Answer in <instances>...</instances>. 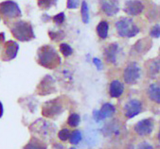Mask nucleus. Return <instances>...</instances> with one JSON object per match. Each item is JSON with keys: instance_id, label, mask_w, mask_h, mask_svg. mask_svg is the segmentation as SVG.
Instances as JSON below:
<instances>
[{"instance_id": "nucleus-16", "label": "nucleus", "mask_w": 160, "mask_h": 149, "mask_svg": "<svg viewBox=\"0 0 160 149\" xmlns=\"http://www.w3.org/2000/svg\"><path fill=\"white\" fill-rule=\"evenodd\" d=\"M124 92V85L119 80H113L110 83L109 94L113 98H118Z\"/></svg>"}, {"instance_id": "nucleus-21", "label": "nucleus", "mask_w": 160, "mask_h": 149, "mask_svg": "<svg viewBox=\"0 0 160 149\" xmlns=\"http://www.w3.org/2000/svg\"><path fill=\"white\" fill-rule=\"evenodd\" d=\"M148 72L151 77H154L159 74V59L153 58L148 63Z\"/></svg>"}, {"instance_id": "nucleus-2", "label": "nucleus", "mask_w": 160, "mask_h": 149, "mask_svg": "<svg viewBox=\"0 0 160 149\" xmlns=\"http://www.w3.org/2000/svg\"><path fill=\"white\" fill-rule=\"evenodd\" d=\"M10 30L12 36L20 42H29L35 39L33 26L29 22L17 20L10 26Z\"/></svg>"}, {"instance_id": "nucleus-4", "label": "nucleus", "mask_w": 160, "mask_h": 149, "mask_svg": "<svg viewBox=\"0 0 160 149\" xmlns=\"http://www.w3.org/2000/svg\"><path fill=\"white\" fill-rule=\"evenodd\" d=\"M0 16H2L5 23L8 24L9 21L21 18L22 12L16 2L12 0H7L0 3Z\"/></svg>"}, {"instance_id": "nucleus-39", "label": "nucleus", "mask_w": 160, "mask_h": 149, "mask_svg": "<svg viewBox=\"0 0 160 149\" xmlns=\"http://www.w3.org/2000/svg\"><path fill=\"white\" fill-rule=\"evenodd\" d=\"M0 20H1V16H0Z\"/></svg>"}, {"instance_id": "nucleus-5", "label": "nucleus", "mask_w": 160, "mask_h": 149, "mask_svg": "<svg viewBox=\"0 0 160 149\" xmlns=\"http://www.w3.org/2000/svg\"><path fill=\"white\" fill-rule=\"evenodd\" d=\"M29 130L38 135L40 138L42 137L43 139H48L52 138L56 131V128L52 123H49L44 119H38L37 121L32 123L29 127Z\"/></svg>"}, {"instance_id": "nucleus-6", "label": "nucleus", "mask_w": 160, "mask_h": 149, "mask_svg": "<svg viewBox=\"0 0 160 149\" xmlns=\"http://www.w3.org/2000/svg\"><path fill=\"white\" fill-rule=\"evenodd\" d=\"M65 109H63L62 102L60 98L51 99L47 101L42 106V115L46 118H56L60 116Z\"/></svg>"}, {"instance_id": "nucleus-13", "label": "nucleus", "mask_w": 160, "mask_h": 149, "mask_svg": "<svg viewBox=\"0 0 160 149\" xmlns=\"http://www.w3.org/2000/svg\"><path fill=\"white\" fill-rule=\"evenodd\" d=\"M100 6L102 12L112 17L119 12V2L118 0H100Z\"/></svg>"}, {"instance_id": "nucleus-8", "label": "nucleus", "mask_w": 160, "mask_h": 149, "mask_svg": "<svg viewBox=\"0 0 160 149\" xmlns=\"http://www.w3.org/2000/svg\"><path fill=\"white\" fill-rule=\"evenodd\" d=\"M56 92H57V89H56L55 79L51 76H48V75L44 77V78L40 81V83L37 85V88H36V93L39 95H43V96L49 95Z\"/></svg>"}, {"instance_id": "nucleus-29", "label": "nucleus", "mask_w": 160, "mask_h": 149, "mask_svg": "<svg viewBox=\"0 0 160 149\" xmlns=\"http://www.w3.org/2000/svg\"><path fill=\"white\" fill-rule=\"evenodd\" d=\"M51 19L54 22V24L62 25L63 22H65V20H66V14H65V12H60V13L54 15Z\"/></svg>"}, {"instance_id": "nucleus-3", "label": "nucleus", "mask_w": 160, "mask_h": 149, "mask_svg": "<svg viewBox=\"0 0 160 149\" xmlns=\"http://www.w3.org/2000/svg\"><path fill=\"white\" fill-rule=\"evenodd\" d=\"M115 26L118 36L121 38H133L140 32L139 27L130 17L119 18L116 22Z\"/></svg>"}, {"instance_id": "nucleus-27", "label": "nucleus", "mask_w": 160, "mask_h": 149, "mask_svg": "<svg viewBox=\"0 0 160 149\" xmlns=\"http://www.w3.org/2000/svg\"><path fill=\"white\" fill-rule=\"evenodd\" d=\"M82 139V132L80 130H74L70 133V136H69V142L71 144H78Z\"/></svg>"}, {"instance_id": "nucleus-12", "label": "nucleus", "mask_w": 160, "mask_h": 149, "mask_svg": "<svg viewBox=\"0 0 160 149\" xmlns=\"http://www.w3.org/2000/svg\"><path fill=\"white\" fill-rule=\"evenodd\" d=\"M123 111H124L125 116L128 119L134 118L135 116L138 115L142 111L141 101L138 99H132L130 101H128L123 108Z\"/></svg>"}, {"instance_id": "nucleus-15", "label": "nucleus", "mask_w": 160, "mask_h": 149, "mask_svg": "<svg viewBox=\"0 0 160 149\" xmlns=\"http://www.w3.org/2000/svg\"><path fill=\"white\" fill-rule=\"evenodd\" d=\"M152 41L149 38H143L140 39L139 41H138L134 46H133V50L136 51L138 54H145L146 52H148L150 50V48L152 47Z\"/></svg>"}, {"instance_id": "nucleus-20", "label": "nucleus", "mask_w": 160, "mask_h": 149, "mask_svg": "<svg viewBox=\"0 0 160 149\" xmlns=\"http://www.w3.org/2000/svg\"><path fill=\"white\" fill-rule=\"evenodd\" d=\"M99 111H100V113H101V115L102 117V120H104V119H106L108 117H111L115 113L116 109H115V107L112 104L105 103V104L102 105V109H99Z\"/></svg>"}, {"instance_id": "nucleus-18", "label": "nucleus", "mask_w": 160, "mask_h": 149, "mask_svg": "<svg viewBox=\"0 0 160 149\" xmlns=\"http://www.w3.org/2000/svg\"><path fill=\"white\" fill-rule=\"evenodd\" d=\"M23 149H47V144L43 140L37 137H32Z\"/></svg>"}, {"instance_id": "nucleus-17", "label": "nucleus", "mask_w": 160, "mask_h": 149, "mask_svg": "<svg viewBox=\"0 0 160 149\" xmlns=\"http://www.w3.org/2000/svg\"><path fill=\"white\" fill-rule=\"evenodd\" d=\"M148 95L150 99L156 104L160 103V88L159 83H152L148 89Z\"/></svg>"}, {"instance_id": "nucleus-25", "label": "nucleus", "mask_w": 160, "mask_h": 149, "mask_svg": "<svg viewBox=\"0 0 160 149\" xmlns=\"http://www.w3.org/2000/svg\"><path fill=\"white\" fill-rule=\"evenodd\" d=\"M81 123V117L78 113H71L68 119V125L71 128H76Z\"/></svg>"}, {"instance_id": "nucleus-1", "label": "nucleus", "mask_w": 160, "mask_h": 149, "mask_svg": "<svg viewBox=\"0 0 160 149\" xmlns=\"http://www.w3.org/2000/svg\"><path fill=\"white\" fill-rule=\"evenodd\" d=\"M36 61L39 65L47 69L53 70L60 66L61 57L52 45L45 44L38 48Z\"/></svg>"}, {"instance_id": "nucleus-11", "label": "nucleus", "mask_w": 160, "mask_h": 149, "mask_svg": "<svg viewBox=\"0 0 160 149\" xmlns=\"http://www.w3.org/2000/svg\"><path fill=\"white\" fill-rule=\"evenodd\" d=\"M154 128V122L152 119L148 118V119H143V120L138 122L134 128L135 132L139 135V136H148L150 135Z\"/></svg>"}, {"instance_id": "nucleus-35", "label": "nucleus", "mask_w": 160, "mask_h": 149, "mask_svg": "<svg viewBox=\"0 0 160 149\" xmlns=\"http://www.w3.org/2000/svg\"><path fill=\"white\" fill-rule=\"evenodd\" d=\"M4 42H5V33L1 32L0 33V46L4 44Z\"/></svg>"}, {"instance_id": "nucleus-7", "label": "nucleus", "mask_w": 160, "mask_h": 149, "mask_svg": "<svg viewBox=\"0 0 160 149\" xmlns=\"http://www.w3.org/2000/svg\"><path fill=\"white\" fill-rule=\"evenodd\" d=\"M141 77V68L137 63H130L123 72V79L125 83L135 85Z\"/></svg>"}, {"instance_id": "nucleus-36", "label": "nucleus", "mask_w": 160, "mask_h": 149, "mask_svg": "<svg viewBox=\"0 0 160 149\" xmlns=\"http://www.w3.org/2000/svg\"><path fill=\"white\" fill-rule=\"evenodd\" d=\"M53 149H65V146L61 143H55L53 145Z\"/></svg>"}, {"instance_id": "nucleus-28", "label": "nucleus", "mask_w": 160, "mask_h": 149, "mask_svg": "<svg viewBox=\"0 0 160 149\" xmlns=\"http://www.w3.org/2000/svg\"><path fill=\"white\" fill-rule=\"evenodd\" d=\"M70 133L71 132H70V130L68 128H62L58 132V138L62 142H66V141H68L69 139Z\"/></svg>"}, {"instance_id": "nucleus-37", "label": "nucleus", "mask_w": 160, "mask_h": 149, "mask_svg": "<svg viewBox=\"0 0 160 149\" xmlns=\"http://www.w3.org/2000/svg\"><path fill=\"white\" fill-rule=\"evenodd\" d=\"M3 112H4V109H3V105H2V103L0 102V118L2 117V115H3Z\"/></svg>"}, {"instance_id": "nucleus-22", "label": "nucleus", "mask_w": 160, "mask_h": 149, "mask_svg": "<svg viewBox=\"0 0 160 149\" xmlns=\"http://www.w3.org/2000/svg\"><path fill=\"white\" fill-rule=\"evenodd\" d=\"M81 14H82V20L83 24H88L90 20V15H89V8L87 5V2L85 0L82 2V7H81Z\"/></svg>"}, {"instance_id": "nucleus-38", "label": "nucleus", "mask_w": 160, "mask_h": 149, "mask_svg": "<svg viewBox=\"0 0 160 149\" xmlns=\"http://www.w3.org/2000/svg\"><path fill=\"white\" fill-rule=\"evenodd\" d=\"M69 149H76V148H74V147H71V148H69Z\"/></svg>"}, {"instance_id": "nucleus-19", "label": "nucleus", "mask_w": 160, "mask_h": 149, "mask_svg": "<svg viewBox=\"0 0 160 149\" xmlns=\"http://www.w3.org/2000/svg\"><path fill=\"white\" fill-rule=\"evenodd\" d=\"M109 24L107 21H101L97 26V34L101 39H106L108 36Z\"/></svg>"}, {"instance_id": "nucleus-10", "label": "nucleus", "mask_w": 160, "mask_h": 149, "mask_svg": "<svg viewBox=\"0 0 160 149\" xmlns=\"http://www.w3.org/2000/svg\"><path fill=\"white\" fill-rule=\"evenodd\" d=\"M144 8L141 0H127L123 7V12L130 16H138L143 12Z\"/></svg>"}, {"instance_id": "nucleus-30", "label": "nucleus", "mask_w": 160, "mask_h": 149, "mask_svg": "<svg viewBox=\"0 0 160 149\" xmlns=\"http://www.w3.org/2000/svg\"><path fill=\"white\" fill-rule=\"evenodd\" d=\"M150 36L152 38H155V39H158L160 37V26H159V24L152 26V28L150 31Z\"/></svg>"}, {"instance_id": "nucleus-32", "label": "nucleus", "mask_w": 160, "mask_h": 149, "mask_svg": "<svg viewBox=\"0 0 160 149\" xmlns=\"http://www.w3.org/2000/svg\"><path fill=\"white\" fill-rule=\"evenodd\" d=\"M137 149H154L152 147V145H151L149 142H140L138 145V148Z\"/></svg>"}, {"instance_id": "nucleus-24", "label": "nucleus", "mask_w": 160, "mask_h": 149, "mask_svg": "<svg viewBox=\"0 0 160 149\" xmlns=\"http://www.w3.org/2000/svg\"><path fill=\"white\" fill-rule=\"evenodd\" d=\"M48 36L50 38L51 41L53 42H61L62 40L65 39L66 37V33L62 30H56V31H48Z\"/></svg>"}, {"instance_id": "nucleus-9", "label": "nucleus", "mask_w": 160, "mask_h": 149, "mask_svg": "<svg viewBox=\"0 0 160 149\" xmlns=\"http://www.w3.org/2000/svg\"><path fill=\"white\" fill-rule=\"evenodd\" d=\"M19 50V44L14 41H8L3 44L1 59L3 62H10L16 58Z\"/></svg>"}, {"instance_id": "nucleus-14", "label": "nucleus", "mask_w": 160, "mask_h": 149, "mask_svg": "<svg viewBox=\"0 0 160 149\" xmlns=\"http://www.w3.org/2000/svg\"><path fill=\"white\" fill-rule=\"evenodd\" d=\"M119 51H120V48H119V45L118 43H112V44H108L104 48V52H103L106 62L109 63H112V64H116L118 54Z\"/></svg>"}, {"instance_id": "nucleus-34", "label": "nucleus", "mask_w": 160, "mask_h": 149, "mask_svg": "<svg viewBox=\"0 0 160 149\" xmlns=\"http://www.w3.org/2000/svg\"><path fill=\"white\" fill-rule=\"evenodd\" d=\"M41 19L43 20V22H45V23H46V22H48V21L51 19V17H50L48 14H47V13H44V14L42 15Z\"/></svg>"}, {"instance_id": "nucleus-31", "label": "nucleus", "mask_w": 160, "mask_h": 149, "mask_svg": "<svg viewBox=\"0 0 160 149\" xmlns=\"http://www.w3.org/2000/svg\"><path fill=\"white\" fill-rule=\"evenodd\" d=\"M80 0H68L67 1V8L68 10H76L79 8Z\"/></svg>"}, {"instance_id": "nucleus-23", "label": "nucleus", "mask_w": 160, "mask_h": 149, "mask_svg": "<svg viewBox=\"0 0 160 149\" xmlns=\"http://www.w3.org/2000/svg\"><path fill=\"white\" fill-rule=\"evenodd\" d=\"M38 7L43 11H48L57 5V0H37Z\"/></svg>"}, {"instance_id": "nucleus-33", "label": "nucleus", "mask_w": 160, "mask_h": 149, "mask_svg": "<svg viewBox=\"0 0 160 149\" xmlns=\"http://www.w3.org/2000/svg\"><path fill=\"white\" fill-rule=\"evenodd\" d=\"M93 63L95 64V66L97 67V69L99 71L102 69V61H101L100 58H93Z\"/></svg>"}, {"instance_id": "nucleus-26", "label": "nucleus", "mask_w": 160, "mask_h": 149, "mask_svg": "<svg viewBox=\"0 0 160 149\" xmlns=\"http://www.w3.org/2000/svg\"><path fill=\"white\" fill-rule=\"evenodd\" d=\"M60 52L62 54L63 57H69L73 54V49L72 47L68 44H66V43H62L60 44Z\"/></svg>"}]
</instances>
